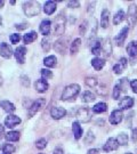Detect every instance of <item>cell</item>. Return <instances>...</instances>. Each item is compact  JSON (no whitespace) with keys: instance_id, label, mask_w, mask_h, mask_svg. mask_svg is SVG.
<instances>
[{"instance_id":"obj_1","label":"cell","mask_w":137,"mask_h":154,"mask_svg":"<svg viewBox=\"0 0 137 154\" xmlns=\"http://www.w3.org/2000/svg\"><path fill=\"white\" fill-rule=\"evenodd\" d=\"M80 93V86L77 83H72L65 87L64 91L62 94V100H73Z\"/></svg>"},{"instance_id":"obj_2","label":"cell","mask_w":137,"mask_h":154,"mask_svg":"<svg viewBox=\"0 0 137 154\" xmlns=\"http://www.w3.org/2000/svg\"><path fill=\"white\" fill-rule=\"evenodd\" d=\"M23 11L26 16L33 17L40 13L41 7L37 1H27V2H24V5H23Z\"/></svg>"},{"instance_id":"obj_3","label":"cell","mask_w":137,"mask_h":154,"mask_svg":"<svg viewBox=\"0 0 137 154\" xmlns=\"http://www.w3.org/2000/svg\"><path fill=\"white\" fill-rule=\"evenodd\" d=\"M54 24V33L56 35H62L65 30V18L63 16V14H60L55 18Z\"/></svg>"},{"instance_id":"obj_4","label":"cell","mask_w":137,"mask_h":154,"mask_svg":"<svg viewBox=\"0 0 137 154\" xmlns=\"http://www.w3.org/2000/svg\"><path fill=\"white\" fill-rule=\"evenodd\" d=\"M77 118L81 122L90 121V119H92V113H90L89 107H87V106H82V107H80L77 112Z\"/></svg>"},{"instance_id":"obj_5","label":"cell","mask_w":137,"mask_h":154,"mask_svg":"<svg viewBox=\"0 0 137 154\" xmlns=\"http://www.w3.org/2000/svg\"><path fill=\"white\" fill-rule=\"evenodd\" d=\"M103 41L101 39H95L92 41L90 45V50H92V54L94 55H101V53H103Z\"/></svg>"},{"instance_id":"obj_6","label":"cell","mask_w":137,"mask_h":154,"mask_svg":"<svg viewBox=\"0 0 137 154\" xmlns=\"http://www.w3.org/2000/svg\"><path fill=\"white\" fill-rule=\"evenodd\" d=\"M128 22L130 25H135L137 22V6L134 4L128 8Z\"/></svg>"},{"instance_id":"obj_7","label":"cell","mask_w":137,"mask_h":154,"mask_svg":"<svg viewBox=\"0 0 137 154\" xmlns=\"http://www.w3.org/2000/svg\"><path fill=\"white\" fill-rule=\"evenodd\" d=\"M14 55L16 57V61L20 63V64H23L25 62V56H26V48L24 46H20L18 48H16Z\"/></svg>"},{"instance_id":"obj_8","label":"cell","mask_w":137,"mask_h":154,"mask_svg":"<svg viewBox=\"0 0 137 154\" xmlns=\"http://www.w3.org/2000/svg\"><path fill=\"white\" fill-rule=\"evenodd\" d=\"M65 114H66V111L63 107H60V106H54L50 110V116L55 120H60L63 116H65Z\"/></svg>"},{"instance_id":"obj_9","label":"cell","mask_w":137,"mask_h":154,"mask_svg":"<svg viewBox=\"0 0 137 154\" xmlns=\"http://www.w3.org/2000/svg\"><path fill=\"white\" fill-rule=\"evenodd\" d=\"M21 123V119L18 118L17 116H13V114H9L5 119V126L7 128H14L16 127L17 125Z\"/></svg>"},{"instance_id":"obj_10","label":"cell","mask_w":137,"mask_h":154,"mask_svg":"<svg viewBox=\"0 0 137 154\" xmlns=\"http://www.w3.org/2000/svg\"><path fill=\"white\" fill-rule=\"evenodd\" d=\"M122 112L120 110H114L110 116V123L111 125H119L122 121Z\"/></svg>"},{"instance_id":"obj_11","label":"cell","mask_w":137,"mask_h":154,"mask_svg":"<svg viewBox=\"0 0 137 154\" xmlns=\"http://www.w3.org/2000/svg\"><path fill=\"white\" fill-rule=\"evenodd\" d=\"M0 55L5 58H11L13 55V49H11V46L6 42H2L0 46Z\"/></svg>"},{"instance_id":"obj_12","label":"cell","mask_w":137,"mask_h":154,"mask_svg":"<svg viewBox=\"0 0 137 154\" xmlns=\"http://www.w3.org/2000/svg\"><path fill=\"white\" fill-rule=\"evenodd\" d=\"M132 105H134V99L132 97H129V96L123 97L119 102V107H120L121 110H128V109L132 107Z\"/></svg>"},{"instance_id":"obj_13","label":"cell","mask_w":137,"mask_h":154,"mask_svg":"<svg viewBox=\"0 0 137 154\" xmlns=\"http://www.w3.org/2000/svg\"><path fill=\"white\" fill-rule=\"evenodd\" d=\"M45 103V99H38L37 102H34L30 107H29V116H33L42 106V104Z\"/></svg>"},{"instance_id":"obj_14","label":"cell","mask_w":137,"mask_h":154,"mask_svg":"<svg viewBox=\"0 0 137 154\" xmlns=\"http://www.w3.org/2000/svg\"><path fill=\"white\" fill-rule=\"evenodd\" d=\"M48 87H49V86H48V83H47V81H46V80H44V79L37 80V81L34 82V88H36V90H37L38 93H40V94L47 91Z\"/></svg>"},{"instance_id":"obj_15","label":"cell","mask_w":137,"mask_h":154,"mask_svg":"<svg viewBox=\"0 0 137 154\" xmlns=\"http://www.w3.org/2000/svg\"><path fill=\"white\" fill-rule=\"evenodd\" d=\"M118 147H119L118 140L115 138H110V139H107V142H106L103 149H104L105 152H110V151H115Z\"/></svg>"},{"instance_id":"obj_16","label":"cell","mask_w":137,"mask_h":154,"mask_svg":"<svg viewBox=\"0 0 137 154\" xmlns=\"http://www.w3.org/2000/svg\"><path fill=\"white\" fill-rule=\"evenodd\" d=\"M127 65H128V61H127L125 57H122V58H120L119 63L114 65L113 71H114L115 74H120V73H122V71L127 67Z\"/></svg>"},{"instance_id":"obj_17","label":"cell","mask_w":137,"mask_h":154,"mask_svg":"<svg viewBox=\"0 0 137 154\" xmlns=\"http://www.w3.org/2000/svg\"><path fill=\"white\" fill-rule=\"evenodd\" d=\"M128 31H129L128 26H125V28L121 30L120 33L115 37V42H117V45H119V46H122V45H123V42H125V40H126V38H127Z\"/></svg>"},{"instance_id":"obj_18","label":"cell","mask_w":137,"mask_h":154,"mask_svg":"<svg viewBox=\"0 0 137 154\" xmlns=\"http://www.w3.org/2000/svg\"><path fill=\"white\" fill-rule=\"evenodd\" d=\"M72 130H73V135L76 139H80L82 137V128L79 122H73L72 125Z\"/></svg>"},{"instance_id":"obj_19","label":"cell","mask_w":137,"mask_h":154,"mask_svg":"<svg viewBox=\"0 0 137 154\" xmlns=\"http://www.w3.org/2000/svg\"><path fill=\"white\" fill-rule=\"evenodd\" d=\"M0 106L4 109V111L8 112V113H13L14 111L16 110L15 106H14V104L11 103L9 100H1V102H0Z\"/></svg>"},{"instance_id":"obj_20","label":"cell","mask_w":137,"mask_h":154,"mask_svg":"<svg viewBox=\"0 0 137 154\" xmlns=\"http://www.w3.org/2000/svg\"><path fill=\"white\" fill-rule=\"evenodd\" d=\"M56 11V2L54 1H47L44 6V11L47 15H51Z\"/></svg>"},{"instance_id":"obj_21","label":"cell","mask_w":137,"mask_h":154,"mask_svg":"<svg viewBox=\"0 0 137 154\" xmlns=\"http://www.w3.org/2000/svg\"><path fill=\"white\" fill-rule=\"evenodd\" d=\"M127 53L130 57H136L137 56V42L136 41H132L130 44L127 46Z\"/></svg>"},{"instance_id":"obj_22","label":"cell","mask_w":137,"mask_h":154,"mask_svg":"<svg viewBox=\"0 0 137 154\" xmlns=\"http://www.w3.org/2000/svg\"><path fill=\"white\" fill-rule=\"evenodd\" d=\"M92 65L94 66V69H95V70L99 71V70H102V69L104 67L105 61L103 60V58H101V57H96V58L92 60Z\"/></svg>"},{"instance_id":"obj_23","label":"cell","mask_w":137,"mask_h":154,"mask_svg":"<svg viewBox=\"0 0 137 154\" xmlns=\"http://www.w3.org/2000/svg\"><path fill=\"white\" fill-rule=\"evenodd\" d=\"M109 16H110L109 11L104 9L103 13H102V17H101V26L103 29H106L107 25H109Z\"/></svg>"},{"instance_id":"obj_24","label":"cell","mask_w":137,"mask_h":154,"mask_svg":"<svg viewBox=\"0 0 137 154\" xmlns=\"http://www.w3.org/2000/svg\"><path fill=\"white\" fill-rule=\"evenodd\" d=\"M40 32L45 34V35H47V34H49L50 32V21L48 20H45L41 22L40 24Z\"/></svg>"},{"instance_id":"obj_25","label":"cell","mask_w":137,"mask_h":154,"mask_svg":"<svg viewBox=\"0 0 137 154\" xmlns=\"http://www.w3.org/2000/svg\"><path fill=\"white\" fill-rule=\"evenodd\" d=\"M81 99L82 102H85V103H90V102L95 100V95L92 91H85L81 95Z\"/></svg>"},{"instance_id":"obj_26","label":"cell","mask_w":137,"mask_h":154,"mask_svg":"<svg viewBox=\"0 0 137 154\" xmlns=\"http://www.w3.org/2000/svg\"><path fill=\"white\" fill-rule=\"evenodd\" d=\"M6 139L8 142H17L20 139V132L18 131H9L8 134H6Z\"/></svg>"},{"instance_id":"obj_27","label":"cell","mask_w":137,"mask_h":154,"mask_svg":"<svg viewBox=\"0 0 137 154\" xmlns=\"http://www.w3.org/2000/svg\"><path fill=\"white\" fill-rule=\"evenodd\" d=\"M106 110H107V105L105 104V103H97L93 107L94 113H103Z\"/></svg>"},{"instance_id":"obj_28","label":"cell","mask_w":137,"mask_h":154,"mask_svg":"<svg viewBox=\"0 0 137 154\" xmlns=\"http://www.w3.org/2000/svg\"><path fill=\"white\" fill-rule=\"evenodd\" d=\"M36 39H37V32H34V31L27 33V34H25V35L23 37V40H24L25 44H31Z\"/></svg>"},{"instance_id":"obj_29","label":"cell","mask_w":137,"mask_h":154,"mask_svg":"<svg viewBox=\"0 0 137 154\" xmlns=\"http://www.w3.org/2000/svg\"><path fill=\"white\" fill-rule=\"evenodd\" d=\"M80 45H81V40H80L79 38L76 39V40L72 42L71 48H70V51H71L72 55L76 54V53H78V50H79V48H80Z\"/></svg>"},{"instance_id":"obj_30","label":"cell","mask_w":137,"mask_h":154,"mask_svg":"<svg viewBox=\"0 0 137 154\" xmlns=\"http://www.w3.org/2000/svg\"><path fill=\"white\" fill-rule=\"evenodd\" d=\"M56 57L55 56H48V57H46L44 60V64L47 67H53V66L56 65Z\"/></svg>"},{"instance_id":"obj_31","label":"cell","mask_w":137,"mask_h":154,"mask_svg":"<svg viewBox=\"0 0 137 154\" xmlns=\"http://www.w3.org/2000/svg\"><path fill=\"white\" fill-rule=\"evenodd\" d=\"M117 140H118V143L119 145H122V146H125L128 144V136H127L126 134H123V132H121L118 135V138H117Z\"/></svg>"},{"instance_id":"obj_32","label":"cell","mask_w":137,"mask_h":154,"mask_svg":"<svg viewBox=\"0 0 137 154\" xmlns=\"http://www.w3.org/2000/svg\"><path fill=\"white\" fill-rule=\"evenodd\" d=\"M55 49L57 50L60 54H64L65 51V44L63 40H58L56 44H55Z\"/></svg>"},{"instance_id":"obj_33","label":"cell","mask_w":137,"mask_h":154,"mask_svg":"<svg viewBox=\"0 0 137 154\" xmlns=\"http://www.w3.org/2000/svg\"><path fill=\"white\" fill-rule=\"evenodd\" d=\"M123 17H125V13H123V11H117V14L114 15V17H113V23H114L115 25L117 24H119V23L123 20Z\"/></svg>"},{"instance_id":"obj_34","label":"cell","mask_w":137,"mask_h":154,"mask_svg":"<svg viewBox=\"0 0 137 154\" xmlns=\"http://www.w3.org/2000/svg\"><path fill=\"white\" fill-rule=\"evenodd\" d=\"M1 151L4 152V153H9L11 154L14 151H15V147L11 145V144H8V143H6L4 144L2 146H1Z\"/></svg>"},{"instance_id":"obj_35","label":"cell","mask_w":137,"mask_h":154,"mask_svg":"<svg viewBox=\"0 0 137 154\" xmlns=\"http://www.w3.org/2000/svg\"><path fill=\"white\" fill-rule=\"evenodd\" d=\"M36 146H37V149H44L45 147L47 146V140H46L45 138H40L39 140H37Z\"/></svg>"},{"instance_id":"obj_36","label":"cell","mask_w":137,"mask_h":154,"mask_svg":"<svg viewBox=\"0 0 137 154\" xmlns=\"http://www.w3.org/2000/svg\"><path fill=\"white\" fill-rule=\"evenodd\" d=\"M41 77H42V79H50V78L53 77V73H51V71H49V70H47V69H42L41 70Z\"/></svg>"},{"instance_id":"obj_37","label":"cell","mask_w":137,"mask_h":154,"mask_svg":"<svg viewBox=\"0 0 137 154\" xmlns=\"http://www.w3.org/2000/svg\"><path fill=\"white\" fill-rule=\"evenodd\" d=\"M86 85H87L88 87H95L97 85L96 78H90V77L86 78Z\"/></svg>"},{"instance_id":"obj_38","label":"cell","mask_w":137,"mask_h":154,"mask_svg":"<svg viewBox=\"0 0 137 154\" xmlns=\"http://www.w3.org/2000/svg\"><path fill=\"white\" fill-rule=\"evenodd\" d=\"M41 47H42V49L45 51H49L50 49V44H49V40L48 39H42V41H41Z\"/></svg>"},{"instance_id":"obj_39","label":"cell","mask_w":137,"mask_h":154,"mask_svg":"<svg viewBox=\"0 0 137 154\" xmlns=\"http://www.w3.org/2000/svg\"><path fill=\"white\" fill-rule=\"evenodd\" d=\"M120 86L119 85H117L114 87V89H113V98L114 99H119V96H120L121 94V90H120Z\"/></svg>"},{"instance_id":"obj_40","label":"cell","mask_w":137,"mask_h":154,"mask_svg":"<svg viewBox=\"0 0 137 154\" xmlns=\"http://www.w3.org/2000/svg\"><path fill=\"white\" fill-rule=\"evenodd\" d=\"M20 40H21V35H20V34H17V33H14V34H11V44H17Z\"/></svg>"},{"instance_id":"obj_41","label":"cell","mask_w":137,"mask_h":154,"mask_svg":"<svg viewBox=\"0 0 137 154\" xmlns=\"http://www.w3.org/2000/svg\"><path fill=\"white\" fill-rule=\"evenodd\" d=\"M94 139H95V137H94L93 132L89 131L88 132V135H87V137L85 138V142H86V144H90V143H93L94 142Z\"/></svg>"},{"instance_id":"obj_42","label":"cell","mask_w":137,"mask_h":154,"mask_svg":"<svg viewBox=\"0 0 137 154\" xmlns=\"http://www.w3.org/2000/svg\"><path fill=\"white\" fill-rule=\"evenodd\" d=\"M87 24H88L87 21H83V22L81 23V25H80V33H81V34H85V33H86V30H87Z\"/></svg>"},{"instance_id":"obj_43","label":"cell","mask_w":137,"mask_h":154,"mask_svg":"<svg viewBox=\"0 0 137 154\" xmlns=\"http://www.w3.org/2000/svg\"><path fill=\"white\" fill-rule=\"evenodd\" d=\"M67 6L71 7V8H77V7H80V2L77 1V0H74V1H69V2H67Z\"/></svg>"},{"instance_id":"obj_44","label":"cell","mask_w":137,"mask_h":154,"mask_svg":"<svg viewBox=\"0 0 137 154\" xmlns=\"http://www.w3.org/2000/svg\"><path fill=\"white\" fill-rule=\"evenodd\" d=\"M22 83L23 86H25V87H29V85H30V81H29V78L26 77V75H23L22 78Z\"/></svg>"},{"instance_id":"obj_45","label":"cell","mask_w":137,"mask_h":154,"mask_svg":"<svg viewBox=\"0 0 137 154\" xmlns=\"http://www.w3.org/2000/svg\"><path fill=\"white\" fill-rule=\"evenodd\" d=\"M130 87H132V91L137 94V80H132V82H130Z\"/></svg>"},{"instance_id":"obj_46","label":"cell","mask_w":137,"mask_h":154,"mask_svg":"<svg viewBox=\"0 0 137 154\" xmlns=\"http://www.w3.org/2000/svg\"><path fill=\"white\" fill-rule=\"evenodd\" d=\"M4 135H5V128L2 125H0V139L4 137Z\"/></svg>"},{"instance_id":"obj_47","label":"cell","mask_w":137,"mask_h":154,"mask_svg":"<svg viewBox=\"0 0 137 154\" xmlns=\"http://www.w3.org/2000/svg\"><path fill=\"white\" fill-rule=\"evenodd\" d=\"M87 154H99V151L97 149H92L88 151Z\"/></svg>"},{"instance_id":"obj_48","label":"cell","mask_w":137,"mask_h":154,"mask_svg":"<svg viewBox=\"0 0 137 154\" xmlns=\"http://www.w3.org/2000/svg\"><path fill=\"white\" fill-rule=\"evenodd\" d=\"M132 140H135V142L137 140V128L132 130Z\"/></svg>"},{"instance_id":"obj_49","label":"cell","mask_w":137,"mask_h":154,"mask_svg":"<svg viewBox=\"0 0 137 154\" xmlns=\"http://www.w3.org/2000/svg\"><path fill=\"white\" fill-rule=\"evenodd\" d=\"M26 28H27L26 24H18V25H16L17 30H24V29H26Z\"/></svg>"},{"instance_id":"obj_50","label":"cell","mask_w":137,"mask_h":154,"mask_svg":"<svg viewBox=\"0 0 137 154\" xmlns=\"http://www.w3.org/2000/svg\"><path fill=\"white\" fill-rule=\"evenodd\" d=\"M53 154H64V152H63V149H60V147H57V149H54V153Z\"/></svg>"},{"instance_id":"obj_51","label":"cell","mask_w":137,"mask_h":154,"mask_svg":"<svg viewBox=\"0 0 137 154\" xmlns=\"http://www.w3.org/2000/svg\"><path fill=\"white\" fill-rule=\"evenodd\" d=\"M4 4H5V1H4V0H0V8L4 6Z\"/></svg>"},{"instance_id":"obj_52","label":"cell","mask_w":137,"mask_h":154,"mask_svg":"<svg viewBox=\"0 0 137 154\" xmlns=\"http://www.w3.org/2000/svg\"><path fill=\"white\" fill-rule=\"evenodd\" d=\"M2 82H4V81H2V77H1V75H0V87H1V86H2Z\"/></svg>"},{"instance_id":"obj_53","label":"cell","mask_w":137,"mask_h":154,"mask_svg":"<svg viewBox=\"0 0 137 154\" xmlns=\"http://www.w3.org/2000/svg\"><path fill=\"white\" fill-rule=\"evenodd\" d=\"M1 23H2V18H1V16H0V25H1Z\"/></svg>"},{"instance_id":"obj_54","label":"cell","mask_w":137,"mask_h":154,"mask_svg":"<svg viewBox=\"0 0 137 154\" xmlns=\"http://www.w3.org/2000/svg\"><path fill=\"white\" fill-rule=\"evenodd\" d=\"M4 154H9V153H4Z\"/></svg>"},{"instance_id":"obj_55","label":"cell","mask_w":137,"mask_h":154,"mask_svg":"<svg viewBox=\"0 0 137 154\" xmlns=\"http://www.w3.org/2000/svg\"><path fill=\"white\" fill-rule=\"evenodd\" d=\"M39 154H45V153H39Z\"/></svg>"},{"instance_id":"obj_56","label":"cell","mask_w":137,"mask_h":154,"mask_svg":"<svg viewBox=\"0 0 137 154\" xmlns=\"http://www.w3.org/2000/svg\"><path fill=\"white\" fill-rule=\"evenodd\" d=\"M127 154H132V153H127Z\"/></svg>"}]
</instances>
